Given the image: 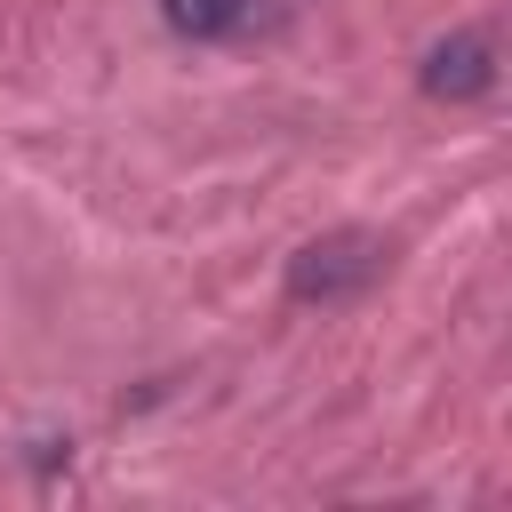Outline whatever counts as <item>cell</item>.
Here are the masks:
<instances>
[{
    "instance_id": "obj_1",
    "label": "cell",
    "mask_w": 512,
    "mask_h": 512,
    "mask_svg": "<svg viewBox=\"0 0 512 512\" xmlns=\"http://www.w3.org/2000/svg\"><path fill=\"white\" fill-rule=\"evenodd\" d=\"M376 272H384V240L376 232H328V240H304L288 256V296L296 304H344Z\"/></svg>"
},
{
    "instance_id": "obj_2",
    "label": "cell",
    "mask_w": 512,
    "mask_h": 512,
    "mask_svg": "<svg viewBox=\"0 0 512 512\" xmlns=\"http://www.w3.org/2000/svg\"><path fill=\"white\" fill-rule=\"evenodd\" d=\"M424 96H440V104H472V96H488L496 88V48L480 40V32H448V40H432L424 48Z\"/></svg>"
},
{
    "instance_id": "obj_3",
    "label": "cell",
    "mask_w": 512,
    "mask_h": 512,
    "mask_svg": "<svg viewBox=\"0 0 512 512\" xmlns=\"http://www.w3.org/2000/svg\"><path fill=\"white\" fill-rule=\"evenodd\" d=\"M160 24L184 40H232L248 24V0H160Z\"/></svg>"
}]
</instances>
